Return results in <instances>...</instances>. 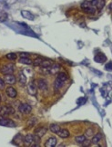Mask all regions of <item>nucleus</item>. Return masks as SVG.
I'll list each match as a JSON object with an SVG mask.
<instances>
[{
    "instance_id": "obj_29",
    "label": "nucleus",
    "mask_w": 112,
    "mask_h": 147,
    "mask_svg": "<svg viewBox=\"0 0 112 147\" xmlns=\"http://www.w3.org/2000/svg\"><path fill=\"white\" fill-rule=\"evenodd\" d=\"M105 3H106V1H105V0H98V6H97V7H98V10H101V9L103 8L104 6H105Z\"/></svg>"
},
{
    "instance_id": "obj_21",
    "label": "nucleus",
    "mask_w": 112,
    "mask_h": 147,
    "mask_svg": "<svg viewBox=\"0 0 112 147\" xmlns=\"http://www.w3.org/2000/svg\"><path fill=\"white\" fill-rule=\"evenodd\" d=\"M82 10H83L85 13H87V14H88V15H94L96 13V8L93 6H87V7H86V8H83Z\"/></svg>"
},
{
    "instance_id": "obj_22",
    "label": "nucleus",
    "mask_w": 112,
    "mask_h": 147,
    "mask_svg": "<svg viewBox=\"0 0 112 147\" xmlns=\"http://www.w3.org/2000/svg\"><path fill=\"white\" fill-rule=\"evenodd\" d=\"M56 78H58V79L62 80L63 82H66V81L68 80V76H67V74H66V73H64V72H59L58 74H57V76H56Z\"/></svg>"
},
{
    "instance_id": "obj_25",
    "label": "nucleus",
    "mask_w": 112,
    "mask_h": 147,
    "mask_svg": "<svg viewBox=\"0 0 112 147\" xmlns=\"http://www.w3.org/2000/svg\"><path fill=\"white\" fill-rule=\"evenodd\" d=\"M36 123H37V120H36V118L33 117V118H31V119L28 122V125L29 126V127H33V126H35V125H36Z\"/></svg>"
},
{
    "instance_id": "obj_11",
    "label": "nucleus",
    "mask_w": 112,
    "mask_h": 147,
    "mask_svg": "<svg viewBox=\"0 0 112 147\" xmlns=\"http://www.w3.org/2000/svg\"><path fill=\"white\" fill-rule=\"evenodd\" d=\"M4 80H5L6 84H8L9 85H10V84H14L16 83L17 79L15 77V75H13V74H10V75H5Z\"/></svg>"
},
{
    "instance_id": "obj_23",
    "label": "nucleus",
    "mask_w": 112,
    "mask_h": 147,
    "mask_svg": "<svg viewBox=\"0 0 112 147\" xmlns=\"http://www.w3.org/2000/svg\"><path fill=\"white\" fill-rule=\"evenodd\" d=\"M86 140H87V138H86L85 135H79V136H77V137H75V141H76V143H78V144H83Z\"/></svg>"
},
{
    "instance_id": "obj_14",
    "label": "nucleus",
    "mask_w": 112,
    "mask_h": 147,
    "mask_svg": "<svg viewBox=\"0 0 112 147\" xmlns=\"http://www.w3.org/2000/svg\"><path fill=\"white\" fill-rule=\"evenodd\" d=\"M60 130H61V128H60V126H59L57 124H51V125H49V131H50L51 133L57 134Z\"/></svg>"
},
{
    "instance_id": "obj_24",
    "label": "nucleus",
    "mask_w": 112,
    "mask_h": 147,
    "mask_svg": "<svg viewBox=\"0 0 112 147\" xmlns=\"http://www.w3.org/2000/svg\"><path fill=\"white\" fill-rule=\"evenodd\" d=\"M21 14H22V16L24 17H25V18H28V19H33L34 18V17L33 16H32V14H31L30 12H28V11H24V10H23L22 12H21Z\"/></svg>"
},
{
    "instance_id": "obj_13",
    "label": "nucleus",
    "mask_w": 112,
    "mask_h": 147,
    "mask_svg": "<svg viewBox=\"0 0 112 147\" xmlns=\"http://www.w3.org/2000/svg\"><path fill=\"white\" fill-rule=\"evenodd\" d=\"M56 143H57V140H56V137H50L48 138V140L45 143V146L46 147H54L56 146Z\"/></svg>"
},
{
    "instance_id": "obj_33",
    "label": "nucleus",
    "mask_w": 112,
    "mask_h": 147,
    "mask_svg": "<svg viewBox=\"0 0 112 147\" xmlns=\"http://www.w3.org/2000/svg\"><path fill=\"white\" fill-rule=\"evenodd\" d=\"M20 56H29V54L28 53H20Z\"/></svg>"
},
{
    "instance_id": "obj_28",
    "label": "nucleus",
    "mask_w": 112,
    "mask_h": 147,
    "mask_svg": "<svg viewBox=\"0 0 112 147\" xmlns=\"http://www.w3.org/2000/svg\"><path fill=\"white\" fill-rule=\"evenodd\" d=\"M6 57L8 59V60H12V61H14V60L17 59V55H16L15 53H9V54L6 55Z\"/></svg>"
},
{
    "instance_id": "obj_16",
    "label": "nucleus",
    "mask_w": 112,
    "mask_h": 147,
    "mask_svg": "<svg viewBox=\"0 0 112 147\" xmlns=\"http://www.w3.org/2000/svg\"><path fill=\"white\" fill-rule=\"evenodd\" d=\"M57 135L62 139H66L69 136V131L67 130V129H61V130L58 132Z\"/></svg>"
},
{
    "instance_id": "obj_9",
    "label": "nucleus",
    "mask_w": 112,
    "mask_h": 147,
    "mask_svg": "<svg viewBox=\"0 0 112 147\" xmlns=\"http://www.w3.org/2000/svg\"><path fill=\"white\" fill-rule=\"evenodd\" d=\"M64 83L65 82H63L62 80H60V79H58V78H56V80L54 81L53 83V89L54 91L56 92H58L60 89L64 86Z\"/></svg>"
},
{
    "instance_id": "obj_8",
    "label": "nucleus",
    "mask_w": 112,
    "mask_h": 147,
    "mask_svg": "<svg viewBox=\"0 0 112 147\" xmlns=\"http://www.w3.org/2000/svg\"><path fill=\"white\" fill-rule=\"evenodd\" d=\"M47 131H48V128L44 127V126H40V127L36 128L35 130V134H36L38 138H42L43 136L45 135L47 133Z\"/></svg>"
},
{
    "instance_id": "obj_27",
    "label": "nucleus",
    "mask_w": 112,
    "mask_h": 147,
    "mask_svg": "<svg viewBox=\"0 0 112 147\" xmlns=\"http://www.w3.org/2000/svg\"><path fill=\"white\" fill-rule=\"evenodd\" d=\"M93 134H94V130H93L92 128L87 129V130L86 131V133H85V136H86V137H88V138L92 137Z\"/></svg>"
},
{
    "instance_id": "obj_6",
    "label": "nucleus",
    "mask_w": 112,
    "mask_h": 147,
    "mask_svg": "<svg viewBox=\"0 0 112 147\" xmlns=\"http://www.w3.org/2000/svg\"><path fill=\"white\" fill-rule=\"evenodd\" d=\"M37 88L39 89L40 91L42 92H46L48 90V82L45 80V79H43V78H40L37 80Z\"/></svg>"
},
{
    "instance_id": "obj_7",
    "label": "nucleus",
    "mask_w": 112,
    "mask_h": 147,
    "mask_svg": "<svg viewBox=\"0 0 112 147\" xmlns=\"http://www.w3.org/2000/svg\"><path fill=\"white\" fill-rule=\"evenodd\" d=\"M6 95L8 97H10V98H16V97L17 96V90H16L13 86H10V85L6 88Z\"/></svg>"
},
{
    "instance_id": "obj_26",
    "label": "nucleus",
    "mask_w": 112,
    "mask_h": 147,
    "mask_svg": "<svg viewBox=\"0 0 112 147\" xmlns=\"http://www.w3.org/2000/svg\"><path fill=\"white\" fill-rule=\"evenodd\" d=\"M42 61H43V58H41V57H36L33 61V64L35 66H39L40 64H41V63H42Z\"/></svg>"
},
{
    "instance_id": "obj_1",
    "label": "nucleus",
    "mask_w": 112,
    "mask_h": 147,
    "mask_svg": "<svg viewBox=\"0 0 112 147\" xmlns=\"http://www.w3.org/2000/svg\"><path fill=\"white\" fill-rule=\"evenodd\" d=\"M15 71V67L13 64H6L0 68V73L3 75H10Z\"/></svg>"
},
{
    "instance_id": "obj_30",
    "label": "nucleus",
    "mask_w": 112,
    "mask_h": 147,
    "mask_svg": "<svg viewBox=\"0 0 112 147\" xmlns=\"http://www.w3.org/2000/svg\"><path fill=\"white\" fill-rule=\"evenodd\" d=\"M5 89H6V82L4 80V78L0 77V90L3 91Z\"/></svg>"
},
{
    "instance_id": "obj_12",
    "label": "nucleus",
    "mask_w": 112,
    "mask_h": 147,
    "mask_svg": "<svg viewBox=\"0 0 112 147\" xmlns=\"http://www.w3.org/2000/svg\"><path fill=\"white\" fill-rule=\"evenodd\" d=\"M48 69V71L50 74H52V75H55V74H56V73H59V70H60V65L59 64H53L51 66L48 67L47 68Z\"/></svg>"
},
{
    "instance_id": "obj_17",
    "label": "nucleus",
    "mask_w": 112,
    "mask_h": 147,
    "mask_svg": "<svg viewBox=\"0 0 112 147\" xmlns=\"http://www.w3.org/2000/svg\"><path fill=\"white\" fill-rule=\"evenodd\" d=\"M106 59H107L106 56L102 53L98 54V55L95 56V61L98 62V63H103V62L106 61Z\"/></svg>"
},
{
    "instance_id": "obj_2",
    "label": "nucleus",
    "mask_w": 112,
    "mask_h": 147,
    "mask_svg": "<svg viewBox=\"0 0 112 147\" xmlns=\"http://www.w3.org/2000/svg\"><path fill=\"white\" fill-rule=\"evenodd\" d=\"M18 111L22 114H29L32 112V106L28 103H22L18 106Z\"/></svg>"
},
{
    "instance_id": "obj_31",
    "label": "nucleus",
    "mask_w": 112,
    "mask_h": 147,
    "mask_svg": "<svg viewBox=\"0 0 112 147\" xmlns=\"http://www.w3.org/2000/svg\"><path fill=\"white\" fill-rule=\"evenodd\" d=\"M90 3H91V5H92L94 7H97V6H98V0H89Z\"/></svg>"
},
{
    "instance_id": "obj_18",
    "label": "nucleus",
    "mask_w": 112,
    "mask_h": 147,
    "mask_svg": "<svg viewBox=\"0 0 112 147\" xmlns=\"http://www.w3.org/2000/svg\"><path fill=\"white\" fill-rule=\"evenodd\" d=\"M18 82H19L21 85H25L26 83H27V77H26V75L22 72H20L18 74Z\"/></svg>"
},
{
    "instance_id": "obj_34",
    "label": "nucleus",
    "mask_w": 112,
    "mask_h": 147,
    "mask_svg": "<svg viewBox=\"0 0 112 147\" xmlns=\"http://www.w3.org/2000/svg\"><path fill=\"white\" fill-rule=\"evenodd\" d=\"M109 10H110V11H112V3H110V4H109Z\"/></svg>"
},
{
    "instance_id": "obj_32",
    "label": "nucleus",
    "mask_w": 112,
    "mask_h": 147,
    "mask_svg": "<svg viewBox=\"0 0 112 147\" xmlns=\"http://www.w3.org/2000/svg\"><path fill=\"white\" fill-rule=\"evenodd\" d=\"M106 69L108 70H111L112 69V63H109V64L106 65Z\"/></svg>"
},
{
    "instance_id": "obj_20",
    "label": "nucleus",
    "mask_w": 112,
    "mask_h": 147,
    "mask_svg": "<svg viewBox=\"0 0 112 147\" xmlns=\"http://www.w3.org/2000/svg\"><path fill=\"white\" fill-rule=\"evenodd\" d=\"M53 64V62L51 61V60H49V59H43L42 63H41V64H40V66L44 67V68H48V67L51 66Z\"/></svg>"
},
{
    "instance_id": "obj_10",
    "label": "nucleus",
    "mask_w": 112,
    "mask_h": 147,
    "mask_svg": "<svg viewBox=\"0 0 112 147\" xmlns=\"http://www.w3.org/2000/svg\"><path fill=\"white\" fill-rule=\"evenodd\" d=\"M28 93H29V94H31V95H36V94L37 86L36 85V84L34 83V82H30V83H29L28 87Z\"/></svg>"
},
{
    "instance_id": "obj_4",
    "label": "nucleus",
    "mask_w": 112,
    "mask_h": 147,
    "mask_svg": "<svg viewBox=\"0 0 112 147\" xmlns=\"http://www.w3.org/2000/svg\"><path fill=\"white\" fill-rule=\"evenodd\" d=\"M38 139V137L36 135V134H32V133H28L27 135L23 138V141L26 144H36V141Z\"/></svg>"
},
{
    "instance_id": "obj_3",
    "label": "nucleus",
    "mask_w": 112,
    "mask_h": 147,
    "mask_svg": "<svg viewBox=\"0 0 112 147\" xmlns=\"http://www.w3.org/2000/svg\"><path fill=\"white\" fill-rule=\"evenodd\" d=\"M15 114V109L10 105H5L0 107V114L2 115H12Z\"/></svg>"
},
{
    "instance_id": "obj_15",
    "label": "nucleus",
    "mask_w": 112,
    "mask_h": 147,
    "mask_svg": "<svg viewBox=\"0 0 112 147\" xmlns=\"http://www.w3.org/2000/svg\"><path fill=\"white\" fill-rule=\"evenodd\" d=\"M18 62H19L20 64H33V61H32L28 56H22V57H20Z\"/></svg>"
},
{
    "instance_id": "obj_35",
    "label": "nucleus",
    "mask_w": 112,
    "mask_h": 147,
    "mask_svg": "<svg viewBox=\"0 0 112 147\" xmlns=\"http://www.w3.org/2000/svg\"><path fill=\"white\" fill-rule=\"evenodd\" d=\"M1 102H2V97H1V94H0V104H1Z\"/></svg>"
},
{
    "instance_id": "obj_19",
    "label": "nucleus",
    "mask_w": 112,
    "mask_h": 147,
    "mask_svg": "<svg viewBox=\"0 0 112 147\" xmlns=\"http://www.w3.org/2000/svg\"><path fill=\"white\" fill-rule=\"evenodd\" d=\"M101 139H102V134L98 133H97V134H95V135L92 137V139H91V143H92V144H97L101 141Z\"/></svg>"
},
{
    "instance_id": "obj_5",
    "label": "nucleus",
    "mask_w": 112,
    "mask_h": 147,
    "mask_svg": "<svg viewBox=\"0 0 112 147\" xmlns=\"http://www.w3.org/2000/svg\"><path fill=\"white\" fill-rule=\"evenodd\" d=\"M0 125L6 126V127H15L16 124L13 120L6 118V117H0Z\"/></svg>"
}]
</instances>
